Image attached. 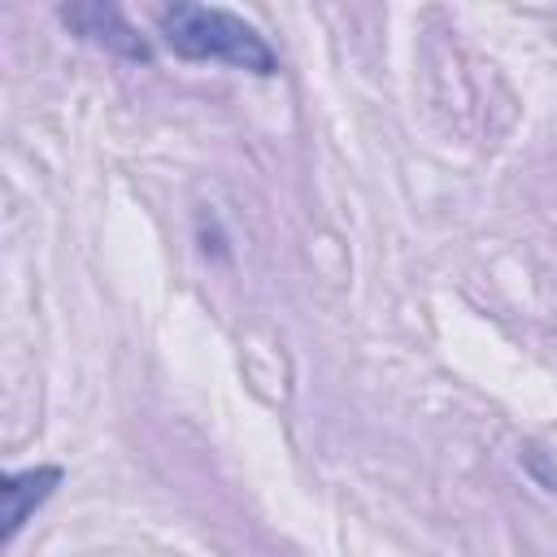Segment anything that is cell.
Returning a JSON list of instances; mask_svg holds the SVG:
<instances>
[{"instance_id": "6da1fadb", "label": "cell", "mask_w": 557, "mask_h": 557, "mask_svg": "<svg viewBox=\"0 0 557 557\" xmlns=\"http://www.w3.org/2000/svg\"><path fill=\"white\" fill-rule=\"evenodd\" d=\"M161 39L174 57L183 61H222L235 70H252V74H274L278 61L270 52V44L257 35V26H248L239 13L218 9V4H170L157 13Z\"/></svg>"}, {"instance_id": "7a4b0ae2", "label": "cell", "mask_w": 557, "mask_h": 557, "mask_svg": "<svg viewBox=\"0 0 557 557\" xmlns=\"http://www.w3.org/2000/svg\"><path fill=\"white\" fill-rule=\"evenodd\" d=\"M61 17H65L83 39H96V44H104V48L131 57V61H148V57H152L148 44L135 35V26H131V22L122 17V9H113V4H70V9H61Z\"/></svg>"}, {"instance_id": "3957f363", "label": "cell", "mask_w": 557, "mask_h": 557, "mask_svg": "<svg viewBox=\"0 0 557 557\" xmlns=\"http://www.w3.org/2000/svg\"><path fill=\"white\" fill-rule=\"evenodd\" d=\"M57 483H61V466H35V470H22V474H4V483H0V500H4V540H13V535L22 531V522L30 518V509L44 505Z\"/></svg>"}]
</instances>
